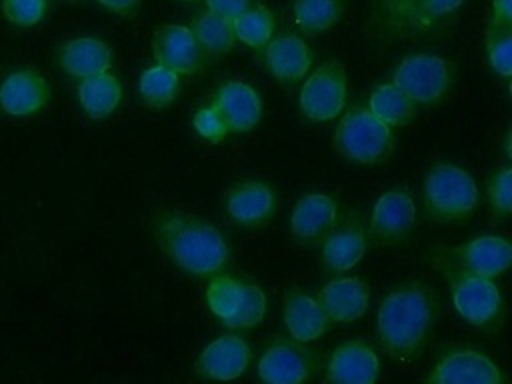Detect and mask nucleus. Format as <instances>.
Returning a JSON list of instances; mask_svg holds the SVG:
<instances>
[{
    "label": "nucleus",
    "mask_w": 512,
    "mask_h": 384,
    "mask_svg": "<svg viewBox=\"0 0 512 384\" xmlns=\"http://www.w3.org/2000/svg\"><path fill=\"white\" fill-rule=\"evenodd\" d=\"M438 312V294L428 282L406 280L394 286L378 308V346L394 362L412 364L420 358L438 320Z\"/></svg>",
    "instance_id": "1"
},
{
    "label": "nucleus",
    "mask_w": 512,
    "mask_h": 384,
    "mask_svg": "<svg viewBox=\"0 0 512 384\" xmlns=\"http://www.w3.org/2000/svg\"><path fill=\"white\" fill-rule=\"evenodd\" d=\"M152 236L176 268L198 278L218 274L230 260L224 234L206 218L186 210H160L152 218Z\"/></svg>",
    "instance_id": "2"
},
{
    "label": "nucleus",
    "mask_w": 512,
    "mask_h": 384,
    "mask_svg": "<svg viewBox=\"0 0 512 384\" xmlns=\"http://www.w3.org/2000/svg\"><path fill=\"white\" fill-rule=\"evenodd\" d=\"M480 202L474 176L452 164L434 162L422 184V204L428 220L440 226L464 224L472 218Z\"/></svg>",
    "instance_id": "3"
},
{
    "label": "nucleus",
    "mask_w": 512,
    "mask_h": 384,
    "mask_svg": "<svg viewBox=\"0 0 512 384\" xmlns=\"http://www.w3.org/2000/svg\"><path fill=\"white\" fill-rule=\"evenodd\" d=\"M396 144L394 128L378 120L366 104H352L332 132L334 152L350 164H384Z\"/></svg>",
    "instance_id": "4"
},
{
    "label": "nucleus",
    "mask_w": 512,
    "mask_h": 384,
    "mask_svg": "<svg viewBox=\"0 0 512 384\" xmlns=\"http://www.w3.org/2000/svg\"><path fill=\"white\" fill-rule=\"evenodd\" d=\"M444 278L456 312L482 332H496L504 320V298L492 278L468 274L442 262H430Z\"/></svg>",
    "instance_id": "5"
},
{
    "label": "nucleus",
    "mask_w": 512,
    "mask_h": 384,
    "mask_svg": "<svg viewBox=\"0 0 512 384\" xmlns=\"http://www.w3.org/2000/svg\"><path fill=\"white\" fill-rule=\"evenodd\" d=\"M454 64L436 54H410L402 58L394 72L392 84H396L414 104H438L442 102L454 84Z\"/></svg>",
    "instance_id": "6"
},
{
    "label": "nucleus",
    "mask_w": 512,
    "mask_h": 384,
    "mask_svg": "<svg viewBox=\"0 0 512 384\" xmlns=\"http://www.w3.org/2000/svg\"><path fill=\"white\" fill-rule=\"evenodd\" d=\"M348 76L338 58H326L300 88L298 106L310 122L334 120L346 106Z\"/></svg>",
    "instance_id": "7"
},
{
    "label": "nucleus",
    "mask_w": 512,
    "mask_h": 384,
    "mask_svg": "<svg viewBox=\"0 0 512 384\" xmlns=\"http://www.w3.org/2000/svg\"><path fill=\"white\" fill-rule=\"evenodd\" d=\"M428 256L430 262H442L468 274L494 280L508 270L512 262V246L502 236L482 234L458 246L434 248Z\"/></svg>",
    "instance_id": "8"
},
{
    "label": "nucleus",
    "mask_w": 512,
    "mask_h": 384,
    "mask_svg": "<svg viewBox=\"0 0 512 384\" xmlns=\"http://www.w3.org/2000/svg\"><path fill=\"white\" fill-rule=\"evenodd\" d=\"M416 222V204L404 184L388 188L372 206L366 236L374 246H398L408 240Z\"/></svg>",
    "instance_id": "9"
},
{
    "label": "nucleus",
    "mask_w": 512,
    "mask_h": 384,
    "mask_svg": "<svg viewBox=\"0 0 512 384\" xmlns=\"http://www.w3.org/2000/svg\"><path fill=\"white\" fill-rule=\"evenodd\" d=\"M318 368L316 350L294 338H276L258 358L256 374L266 384H300Z\"/></svg>",
    "instance_id": "10"
},
{
    "label": "nucleus",
    "mask_w": 512,
    "mask_h": 384,
    "mask_svg": "<svg viewBox=\"0 0 512 384\" xmlns=\"http://www.w3.org/2000/svg\"><path fill=\"white\" fill-rule=\"evenodd\" d=\"M428 384H502L506 374L502 368L476 348H452L424 376Z\"/></svg>",
    "instance_id": "11"
},
{
    "label": "nucleus",
    "mask_w": 512,
    "mask_h": 384,
    "mask_svg": "<svg viewBox=\"0 0 512 384\" xmlns=\"http://www.w3.org/2000/svg\"><path fill=\"white\" fill-rule=\"evenodd\" d=\"M224 210L242 228H264L276 214V190L258 178L240 180L226 190Z\"/></svg>",
    "instance_id": "12"
},
{
    "label": "nucleus",
    "mask_w": 512,
    "mask_h": 384,
    "mask_svg": "<svg viewBox=\"0 0 512 384\" xmlns=\"http://www.w3.org/2000/svg\"><path fill=\"white\" fill-rule=\"evenodd\" d=\"M340 208L326 192H308L298 198L290 214V232L296 244L314 248L338 224Z\"/></svg>",
    "instance_id": "13"
},
{
    "label": "nucleus",
    "mask_w": 512,
    "mask_h": 384,
    "mask_svg": "<svg viewBox=\"0 0 512 384\" xmlns=\"http://www.w3.org/2000/svg\"><path fill=\"white\" fill-rule=\"evenodd\" d=\"M152 52L156 64L176 72L178 76L198 74L206 60L192 36V30L182 24L158 26L152 36Z\"/></svg>",
    "instance_id": "14"
},
{
    "label": "nucleus",
    "mask_w": 512,
    "mask_h": 384,
    "mask_svg": "<svg viewBox=\"0 0 512 384\" xmlns=\"http://www.w3.org/2000/svg\"><path fill=\"white\" fill-rule=\"evenodd\" d=\"M50 94V84L38 70H12L0 82V110L16 118L32 116L48 104Z\"/></svg>",
    "instance_id": "15"
},
{
    "label": "nucleus",
    "mask_w": 512,
    "mask_h": 384,
    "mask_svg": "<svg viewBox=\"0 0 512 384\" xmlns=\"http://www.w3.org/2000/svg\"><path fill=\"white\" fill-rule=\"evenodd\" d=\"M316 300L330 324H352L368 312L370 286L360 276H340L326 282L316 292Z\"/></svg>",
    "instance_id": "16"
},
{
    "label": "nucleus",
    "mask_w": 512,
    "mask_h": 384,
    "mask_svg": "<svg viewBox=\"0 0 512 384\" xmlns=\"http://www.w3.org/2000/svg\"><path fill=\"white\" fill-rule=\"evenodd\" d=\"M250 364V348L236 334H222L202 348L194 362V372L206 380L240 378Z\"/></svg>",
    "instance_id": "17"
},
{
    "label": "nucleus",
    "mask_w": 512,
    "mask_h": 384,
    "mask_svg": "<svg viewBox=\"0 0 512 384\" xmlns=\"http://www.w3.org/2000/svg\"><path fill=\"white\" fill-rule=\"evenodd\" d=\"M366 246V226L360 216L354 214L342 224H336L320 242V258L328 272H348L364 258Z\"/></svg>",
    "instance_id": "18"
},
{
    "label": "nucleus",
    "mask_w": 512,
    "mask_h": 384,
    "mask_svg": "<svg viewBox=\"0 0 512 384\" xmlns=\"http://www.w3.org/2000/svg\"><path fill=\"white\" fill-rule=\"evenodd\" d=\"M380 376V360L364 340H346L338 344L326 366V382L336 384H374Z\"/></svg>",
    "instance_id": "19"
},
{
    "label": "nucleus",
    "mask_w": 512,
    "mask_h": 384,
    "mask_svg": "<svg viewBox=\"0 0 512 384\" xmlns=\"http://www.w3.org/2000/svg\"><path fill=\"white\" fill-rule=\"evenodd\" d=\"M268 72L282 84H294L304 78L312 66V48L294 32H280L262 50Z\"/></svg>",
    "instance_id": "20"
},
{
    "label": "nucleus",
    "mask_w": 512,
    "mask_h": 384,
    "mask_svg": "<svg viewBox=\"0 0 512 384\" xmlns=\"http://www.w3.org/2000/svg\"><path fill=\"white\" fill-rule=\"evenodd\" d=\"M230 132H248L262 118L260 94L242 80L222 82L212 98Z\"/></svg>",
    "instance_id": "21"
},
{
    "label": "nucleus",
    "mask_w": 512,
    "mask_h": 384,
    "mask_svg": "<svg viewBox=\"0 0 512 384\" xmlns=\"http://www.w3.org/2000/svg\"><path fill=\"white\" fill-rule=\"evenodd\" d=\"M282 320L290 338L304 344L320 338L330 326V320L316 296H310L298 288L284 292Z\"/></svg>",
    "instance_id": "22"
},
{
    "label": "nucleus",
    "mask_w": 512,
    "mask_h": 384,
    "mask_svg": "<svg viewBox=\"0 0 512 384\" xmlns=\"http://www.w3.org/2000/svg\"><path fill=\"white\" fill-rule=\"evenodd\" d=\"M56 60L62 72L80 80L86 76L108 72L112 68V50L100 38L82 36L64 42L58 48Z\"/></svg>",
    "instance_id": "23"
},
{
    "label": "nucleus",
    "mask_w": 512,
    "mask_h": 384,
    "mask_svg": "<svg viewBox=\"0 0 512 384\" xmlns=\"http://www.w3.org/2000/svg\"><path fill=\"white\" fill-rule=\"evenodd\" d=\"M464 4L466 0H412L396 40H414L446 28Z\"/></svg>",
    "instance_id": "24"
},
{
    "label": "nucleus",
    "mask_w": 512,
    "mask_h": 384,
    "mask_svg": "<svg viewBox=\"0 0 512 384\" xmlns=\"http://www.w3.org/2000/svg\"><path fill=\"white\" fill-rule=\"evenodd\" d=\"M76 96L82 110L90 118L102 120L118 108L122 100V86L114 74L102 72V74L80 78L76 86Z\"/></svg>",
    "instance_id": "25"
},
{
    "label": "nucleus",
    "mask_w": 512,
    "mask_h": 384,
    "mask_svg": "<svg viewBox=\"0 0 512 384\" xmlns=\"http://www.w3.org/2000/svg\"><path fill=\"white\" fill-rule=\"evenodd\" d=\"M192 30V36L204 54V58H220L234 50L236 36L232 28V20H226L210 10H200L192 18V24L188 26Z\"/></svg>",
    "instance_id": "26"
},
{
    "label": "nucleus",
    "mask_w": 512,
    "mask_h": 384,
    "mask_svg": "<svg viewBox=\"0 0 512 384\" xmlns=\"http://www.w3.org/2000/svg\"><path fill=\"white\" fill-rule=\"evenodd\" d=\"M368 110L388 124L390 128H402L416 116V104L396 84L382 82L368 96Z\"/></svg>",
    "instance_id": "27"
},
{
    "label": "nucleus",
    "mask_w": 512,
    "mask_h": 384,
    "mask_svg": "<svg viewBox=\"0 0 512 384\" xmlns=\"http://www.w3.org/2000/svg\"><path fill=\"white\" fill-rule=\"evenodd\" d=\"M138 94L146 108L162 110L180 94V76L160 64L148 66L138 78Z\"/></svg>",
    "instance_id": "28"
},
{
    "label": "nucleus",
    "mask_w": 512,
    "mask_h": 384,
    "mask_svg": "<svg viewBox=\"0 0 512 384\" xmlns=\"http://www.w3.org/2000/svg\"><path fill=\"white\" fill-rule=\"evenodd\" d=\"M232 28L236 42H242L254 50H264V46L274 36L276 20L274 14L264 4L256 2L232 20Z\"/></svg>",
    "instance_id": "29"
},
{
    "label": "nucleus",
    "mask_w": 512,
    "mask_h": 384,
    "mask_svg": "<svg viewBox=\"0 0 512 384\" xmlns=\"http://www.w3.org/2000/svg\"><path fill=\"white\" fill-rule=\"evenodd\" d=\"M346 0H294V18L304 34H320L332 28L344 14Z\"/></svg>",
    "instance_id": "30"
},
{
    "label": "nucleus",
    "mask_w": 512,
    "mask_h": 384,
    "mask_svg": "<svg viewBox=\"0 0 512 384\" xmlns=\"http://www.w3.org/2000/svg\"><path fill=\"white\" fill-rule=\"evenodd\" d=\"M244 282L228 274H214L206 288V304L210 312L224 324L230 320L242 302Z\"/></svg>",
    "instance_id": "31"
},
{
    "label": "nucleus",
    "mask_w": 512,
    "mask_h": 384,
    "mask_svg": "<svg viewBox=\"0 0 512 384\" xmlns=\"http://www.w3.org/2000/svg\"><path fill=\"white\" fill-rule=\"evenodd\" d=\"M412 0H368V28L380 42H396L398 28Z\"/></svg>",
    "instance_id": "32"
},
{
    "label": "nucleus",
    "mask_w": 512,
    "mask_h": 384,
    "mask_svg": "<svg viewBox=\"0 0 512 384\" xmlns=\"http://www.w3.org/2000/svg\"><path fill=\"white\" fill-rule=\"evenodd\" d=\"M484 44H486V58L490 68L498 76L510 78L512 76V26H498L488 22Z\"/></svg>",
    "instance_id": "33"
},
{
    "label": "nucleus",
    "mask_w": 512,
    "mask_h": 384,
    "mask_svg": "<svg viewBox=\"0 0 512 384\" xmlns=\"http://www.w3.org/2000/svg\"><path fill=\"white\" fill-rule=\"evenodd\" d=\"M264 314H266V296L262 288L254 282H244L242 302L236 314L224 322V326L232 330H248L260 324L264 320Z\"/></svg>",
    "instance_id": "34"
},
{
    "label": "nucleus",
    "mask_w": 512,
    "mask_h": 384,
    "mask_svg": "<svg viewBox=\"0 0 512 384\" xmlns=\"http://www.w3.org/2000/svg\"><path fill=\"white\" fill-rule=\"evenodd\" d=\"M486 196L490 202L492 218L500 220L512 212V168L502 166L486 178Z\"/></svg>",
    "instance_id": "35"
},
{
    "label": "nucleus",
    "mask_w": 512,
    "mask_h": 384,
    "mask_svg": "<svg viewBox=\"0 0 512 384\" xmlns=\"http://www.w3.org/2000/svg\"><path fill=\"white\" fill-rule=\"evenodd\" d=\"M48 10V0H2L4 18L20 28L38 24Z\"/></svg>",
    "instance_id": "36"
},
{
    "label": "nucleus",
    "mask_w": 512,
    "mask_h": 384,
    "mask_svg": "<svg viewBox=\"0 0 512 384\" xmlns=\"http://www.w3.org/2000/svg\"><path fill=\"white\" fill-rule=\"evenodd\" d=\"M192 124H194V130H196L204 140H208V142H212V144L222 142V140L230 134L226 120L222 118V114L218 112V108H216L212 102L200 106V108L194 112Z\"/></svg>",
    "instance_id": "37"
},
{
    "label": "nucleus",
    "mask_w": 512,
    "mask_h": 384,
    "mask_svg": "<svg viewBox=\"0 0 512 384\" xmlns=\"http://www.w3.org/2000/svg\"><path fill=\"white\" fill-rule=\"evenodd\" d=\"M204 4H206V10L218 14L226 20H234L246 8H250L254 4V0H204Z\"/></svg>",
    "instance_id": "38"
},
{
    "label": "nucleus",
    "mask_w": 512,
    "mask_h": 384,
    "mask_svg": "<svg viewBox=\"0 0 512 384\" xmlns=\"http://www.w3.org/2000/svg\"><path fill=\"white\" fill-rule=\"evenodd\" d=\"M488 22L498 26H512V0H492Z\"/></svg>",
    "instance_id": "39"
},
{
    "label": "nucleus",
    "mask_w": 512,
    "mask_h": 384,
    "mask_svg": "<svg viewBox=\"0 0 512 384\" xmlns=\"http://www.w3.org/2000/svg\"><path fill=\"white\" fill-rule=\"evenodd\" d=\"M106 10L122 16V18H134L140 10L142 0H98Z\"/></svg>",
    "instance_id": "40"
},
{
    "label": "nucleus",
    "mask_w": 512,
    "mask_h": 384,
    "mask_svg": "<svg viewBox=\"0 0 512 384\" xmlns=\"http://www.w3.org/2000/svg\"><path fill=\"white\" fill-rule=\"evenodd\" d=\"M180 2H196V0H180Z\"/></svg>",
    "instance_id": "41"
}]
</instances>
